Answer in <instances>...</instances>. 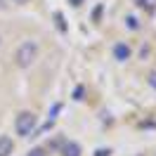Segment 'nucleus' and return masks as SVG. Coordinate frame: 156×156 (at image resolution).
Instances as JSON below:
<instances>
[{
    "label": "nucleus",
    "instance_id": "39448f33",
    "mask_svg": "<svg viewBox=\"0 0 156 156\" xmlns=\"http://www.w3.org/2000/svg\"><path fill=\"white\" fill-rule=\"evenodd\" d=\"M62 156H80V144L78 142H66L62 147Z\"/></svg>",
    "mask_w": 156,
    "mask_h": 156
},
{
    "label": "nucleus",
    "instance_id": "0eeeda50",
    "mask_svg": "<svg viewBox=\"0 0 156 156\" xmlns=\"http://www.w3.org/2000/svg\"><path fill=\"white\" fill-rule=\"evenodd\" d=\"M126 24H128V29H133V31L140 29V21H137V17H126Z\"/></svg>",
    "mask_w": 156,
    "mask_h": 156
},
{
    "label": "nucleus",
    "instance_id": "1a4fd4ad",
    "mask_svg": "<svg viewBox=\"0 0 156 156\" xmlns=\"http://www.w3.org/2000/svg\"><path fill=\"white\" fill-rule=\"evenodd\" d=\"M95 156H111V149H97Z\"/></svg>",
    "mask_w": 156,
    "mask_h": 156
},
{
    "label": "nucleus",
    "instance_id": "6e6552de",
    "mask_svg": "<svg viewBox=\"0 0 156 156\" xmlns=\"http://www.w3.org/2000/svg\"><path fill=\"white\" fill-rule=\"evenodd\" d=\"M29 156H48V154H45L43 147H36V149H31V151H29Z\"/></svg>",
    "mask_w": 156,
    "mask_h": 156
},
{
    "label": "nucleus",
    "instance_id": "f8f14e48",
    "mask_svg": "<svg viewBox=\"0 0 156 156\" xmlns=\"http://www.w3.org/2000/svg\"><path fill=\"white\" fill-rule=\"evenodd\" d=\"M14 2H17V5H26L29 0H14Z\"/></svg>",
    "mask_w": 156,
    "mask_h": 156
},
{
    "label": "nucleus",
    "instance_id": "7ed1b4c3",
    "mask_svg": "<svg viewBox=\"0 0 156 156\" xmlns=\"http://www.w3.org/2000/svg\"><path fill=\"white\" fill-rule=\"evenodd\" d=\"M130 45L128 43H116L114 45V59H118V62H126V59H130Z\"/></svg>",
    "mask_w": 156,
    "mask_h": 156
},
{
    "label": "nucleus",
    "instance_id": "9d476101",
    "mask_svg": "<svg viewBox=\"0 0 156 156\" xmlns=\"http://www.w3.org/2000/svg\"><path fill=\"white\" fill-rule=\"evenodd\" d=\"M149 85H151V88L156 90V71H154V73H151V76H149Z\"/></svg>",
    "mask_w": 156,
    "mask_h": 156
},
{
    "label": "nucleus",
    "instance_id": "20e7f679",
    "mask_svg": "<svg viewBox=\"0 0 156 156\" xmlns=\"http://www.w3.org/2000/svg\"><path fill=\"white\" fill-rule=\"evenodd\" d=\"M12 151H14V142H12V137L0 135V156H10Z\"/></svg>",
    "mask_w": 156,
    "mask_h": 156
},
{
    "label": "nucleus",
    "instance_id": "f03ea898",
    "mask_svg": "<svg viewBox=\"0 0 156 156\" xmlns=\"http://www.w3.org/2000/svg\"><path fill=\"white\" fill-rule=\"evenodd\" d=\"M36 123H38V118H36V114H33V111H21L19 116H17V121H14L17 135H21V137L33 135V130H36Z\"/></svg>",
    "mask_w": 156,
    "mask_h": 156
},
{
    "label": "nucleus",
    "instance_id": "ddd939ff",
    "mask_svg": "<svg viewBox=\"0 0 156 156\" xmlns=\"http://www.w3.org/2000/svg\"><path fill=\"white\" fill-rule=\"evenodd\" d=\"M133 156H144V154H133Z\"/></svg>",
    "mask_w": 156,
    "mask_h": 156
},
{
    "label": "nucleus",
    "instance_id": "423d86ee",
    "mask_svg": "<svg viewBox=\"0 0 156 156\" xmlns=\"http://www.w3.org/2000/svg\"><path fill=\"white\" fill-rule=\"evenodd\" d=\"M135 2H137V7H142V10L149 12V14L156 10V0H135Z\"/></svg>",
    "mask_w": 156,
    "mask_h": 156
},
{
    "label": "nucleus",
    "instance_id": "4468645a",
    "mask_svg": "<svg viewBox=\"0 0 156 156\" xmlns=\"http://www.w3.org/2000/svg\"><path fill=\"white\" fill-rule=\"evenodd\" d=\"M0 45H2V36H0Z\"/></svg>",
    "mask_w": 156,
    "mask_h": 156
},
{
    "label": "nucleus",
    "instance_id": "9b49d317",
    "mask_svg": "<svg viewBox=\"0 0 156 156\" xmlns=\"http://www.w3.org/2000/svg\"><path fill=\"white\" fill-rule=\"evenodd\" d=\"M69 2H71V5H73V7H80V5H83V2H85V0H69Z\"/></svg>",
    "mask_w": 156,
    "mask_h": 156
},
{
    "label": "nucleus",
    "instance_id": "f257e3e1",
    "mask_svg": "<svg viewBox=\"0 0 156 156\" xmlns=\"http://www.w3.org/2000/svg\"><path fill=\"white\" fill-rule=\"evenodd\" d=\"M36 59H38V43H36V40H24L19 48H17V55H14L17 66L19 69H29Z\"/></svg>",
    "mask_w": 156,
    "mask_h": 156
}]
</instances>
